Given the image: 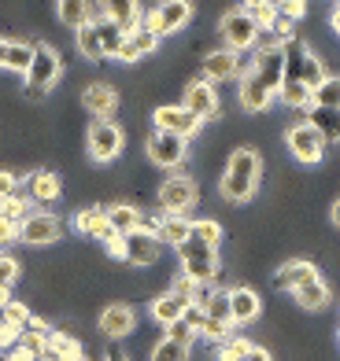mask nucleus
I'll use <instances>...</instances> for the list:
<instances>
[{"mask_svg": "<svg viewBox=\"0 0 340 361\" xmlns=\"http://www.w3.org/2000/svg\"><path fill=\"white\" fill-rule=\"evenodd\" d=\"M259 173H263V162H259V152L252 147H237L225 162V173H222V195L230 203H248L255 188H259Z\"/></svg>", "mask_w": 340, "mask_h": 361, "instance_id": "f257e3e1", "label": "nucleus"}, {"mask_svg": "<svg viewBox=\"0 0 340 361\" xmlns=\"http://www.w3.org/2000/svg\"><path fill=\"white\" fill-rule=\"evenodd\" d=\"M285 48V81H300V85H307V89H322V81H326L329 74H326V67H322V59L307 48L303 41H288V44H281Z\"/></svg>", "mask_w": 340, "mask_h": 361, "instance_id": "f03ea898", "label": "nucleus"}, {"mask_svg": "<svg viewBox=\"0 0 340 361\" xmlns=\"http://www.w3.org/2000/svg\"><path fill=\"white\" fill-rule=\"evenodd\" d=\"M177 258H182V273L189 276L192 284H207V281H215V273H218V251H211L207 243L200 240H189L177 247Z\"/></svg>", "mask_w": 340, "mask_h": 361, "instance_id": "7ed1b4c3", "label": "nucleus"}, {"mask_svg": "<svg viewBox=\"0 0 340 361\" xmlns=\"http://www.w3.org/2000/svg\"><path fill=\"white\" fill-rule=\"evenodd\" d=\"M159 207L170 218H185L192 207H197V180L185 173H174L159 185Z\"/></svg>", "mask_w": 340, "mask_h": 361, "instance_id": "20e7f679", "label": "nucleus"}, {"mask_svg": "<svg viewBox=\"0 0 340 361\" xmlns=\"http://www.w3.org/2000/svg\"><path fill=\"white\" fill-rule=\"evenodd\" d=\"M63 74V59L56 48H48V44H34V63H30V71H26V85L23 89H34V92H45L59 81Z\"/></svg>", "mask_w": 340, "mask_h": 361, "instance_id": "39448f33", "label": "nucleus"}, {"mask_svg": "<svg viewBox=\"0 0 340 361\" xmlns=\"http://www.w3.org/2000/svg\"><path fill=\"white\" fill-rule=\"evenodd\" d=\"M218 34H222L225 44H230V52H245V48H252L259 41V26H255V19L245 8H233V11L222 15Z\"/></svg>", "mask_w": 340, "mask_h": 361, "instance_id": "423d86ee", "label": "nucleus"}, {"mask_svg": "<svg viewBox=\"0 0 340 361\" xmlns=\"http://www.w3.org/2000/svg\"><path fill=\"white\" fill-rule=\"evenodd\" d=\"M192 19V4H185V0H167V4L152 8L148 15H144V30H152L156 37H167L174 34V30H182L185 23Z\"/></svg>", "mask_w": 340, "mask_h": 361, "instance_id": "0eeeda50", "label": "nucleus"}, {"mask_svg": "<svg viewBox=\"0 0 340 361\" xmlns=\"http://www.w3.org/2000/svg\"><path fill=\"white\" fill-rule=\"evenodd\" d=\"M122 144H126L122 126H115V122H93V126H89L86 147H89V159H93V162H111V159H119Z\"/></svg>", "mask_w": 340, "mask_h": 361, "instance_id": "6e6552de", "label": "nucleus"}, {"mask_svg": "<svg viewBox=\"0 0 340 361\" xmlns=\"http://www.w3.org/2000/svg\"><path fill=\"white\" fill-rule=\"evenodd\" d=\"M263 85L278 96V89H281V81H285V48L281 44H263L255 52V59H252V67H248Z\"/></svg>", "mask_w": 340, "mask_h": 361, "instance_id": "1a4fd4ad", "label": "nucleus"}, {"mask_svg": "<svg viewBox=\"0 0 340 361\" xmlns=\"http://www.w3.org/2000/svg\"><path fill=\"white\" fill-rule=\"evenodd\" d=\"M152 122H156L159 133H174V137H182V140L197 137V133H200V126H204V122L197 118V114H189L182 104L156 107V111H152Z\"/></svg>", "mask_w": 340, "mask_h": 361, "instance_id": "9d476101", "label": "nucleus"}, {"mask_svg": "<svg viewBox=\"0 0 340 361\" xmlns=\"http://www.w3.org/2000/svg\"><path fill=\"white\" fill-rule=\"evenodd\" d=\"M63 236V225L56 214H48V210H34L23 225H19V240L30 243V247H45V243H56Z\"/></svg>", "mask_w": 340, "mask_h": 361, "instance_id": "9b49d317", "label": "nucleus"}, {"mask_svg": "<svg viewBox=\"0 0 340 361\" xmlns=\"http://www.w3.org/2000/svg\"><path fill=\"white\" fill-rule=\"evenodd\" d=\"M285 144H288V152L296 155V162H307V166H315V162H322V155H326V140H322L307 122H300V126L288 129Z\"/></svg>", "mask_w": 340, "mask_h": 361, "instance_id": "f8f14e48", "label": "nucleus"}, {"mask_svg": "<svg viewBox=\"0 0 340 361\" xmlns=\"http://www.w3.org/2000/svg\"><path fill=\"white\" fill-rule=\"evenodd\" d=\"M185 147H189V140H182V137H174V133H156L148 137V144H144V152H148V159L156 162V166H163V170H170V166H177V162L185 159Z\"/></svg>", "mask_w": 340, "mask_h": 361, "instance_id": "ddd939ff", "label": "nucleus"}, {"mask_svg": "<svg viewBox=\"0 0 340 361\" xmlns=\"http://www.w3.org/2000/svg\"><path fill=\"white\" fill-rule=\"evenodd\" d=\"M189 114H197L200 122H207V118H218V92H215V85L211 81H192V85L185 89V104H182Z\"/></svg>", "mask_w": 340, "mask_h": 361, "instance_id": "4468645a", "label": "nucleus"}, {"mask_svg": "<svg viewBox=\"0 0 340 361\" xmlns=\"http://www.w3.org/2000/svg\"><path fill=\"white\" fill-rule=\"evenodd\" d=\"M311 281H322V276L315 269V262H303V258L285 262V266L274 273V288H278V291H296V288L311 284Z\"/></svg>", "mask_w": 340, "mask_h": 361, "instance_id": "2eb2a0df", "label": "nucleus"}, {"mask_svg": "<svg viewBox=\"0 0 340 361\" xmlns=\"http://www.w3.org/2000/svg\"><path fill=\"white\" fill-rule=\"evenodd\" d=\"M134 324H137V314H134V306H126V302H111L100 314V332L107 339H126L134 332Z\"/></svg>", "mask_w": 340, "mask_h": 361, "instance_id": "dca6fc26", "label": "nucleus"}, {"mask_svg": "<svg viewBox=\"0 0 340 361\" xmlns=\"http://www.w3.org/2000/svg\"><path fill=\"white\" fill-rule=\"evenodd\" d=\"M122 240H126V262L129 266H152L159 258V236L144 233V228H137V233H129Z\"/></svg>", "mask_w": 340, "mask_h": 361, "instance_id": "f3484780", "label": "nucleus"}, {"mask_svg": "<svg viewBox=\"0 0 340 361\" xmlns=\"http://www.w3.org/2000/svg\"><path fill=\"white\" fill-rule=\"evenodd\" d=\"M82 104L96 122H111V114H115V107H119V92L111 85H89L82 92Z\"/></svg>", "mask_w": 340, "mask_h": 361, "instance_id": "a211bd4d", "label": "nucleus"}, {"mask_svg": "<svg viewBox=\"0 0 340 361\" xmlns=\"http://www.w3.org/2000/svg\"><path fill=\"white\" fill-rule=\"evenodd\" d=\"M240 74V52H230V48H222V52H211L204 59V81H230Z\"/></svg>", "mask_w": 340, "mask_h": 361, "instance_id": "6ab92c4d", "label": "nucleus"}, {"mask_svg": "<svg viewBox=\"0 0 340 361\" xmlns=\"http://www.w3.org/2000/svg\"><path fill=\"white\" fill-rule=\"evenodd\" d=\"M237 92H240V104H245V111H252V114H259V111H266L270 107V100H274V92L259 81L252 71H245L240 74V85H237Z\"/></svg>", "mask_w": 340, "mask_h": 361, "instance_id": "aec40b11", "label": "nucleus"}, {"mask_svg": "<svg viewBox=\"0 0 340 361\" xmlns=\"http://www.w3.org/2000/svg\"><path fill=\"white\" fill-rule=\"evenodd\" d=\"M74 228L82 236H93V240H111L115 236V228H111V221H107V210H100V207H89V210H78V218H74Z\"/></svg>", "mask_w": 340, "mask_h": 361, "instance_id": "412c9836", "label": "nucleus"}, {"mask_svg": "<svg viewBox=\"0 0 340 361\" xmlns=\"http://www.w3.org/2000/svg\"><path fill=\"white\" fill-rule=\"evenodd\" d=\"M30 63H34V48L23 44V41H4V37H0V71L26 74Z\"/></svg>", "mask_w": 340, "mask_h": 361, "instance_id": "4be33fe9", "label": "nucleus"}, {"mask_svg": "<svg viewBox=\"0 0 340 361\" xmlns=\"http://www.w3.org/2000/svg\"><path fill=\"white\" fill-rule=\"evenodd\" d=\"M82 357V343L67 332H52L45 339V350H41V361H78Z\"/></svg>", "mask_w": 340, "mask_h": 361, "instance_id": "5701e85b", "label": "nucleus"}, {"mask_svg": "<svg viewBox=\"0 0 340 361\" xmlns=\"http://www.w3.org/2000/svg\"><path fill=\"white\" fill-rule=\"evenodd\" d=\"M159 48V37L152 34V30H144V26H137L134 34H126V44H122V52H119V59L122 63H137L141 56H148V52H156Z\"/></svg>", "mask_w": 340, "mask_h": 361, "instance_id": "b1692460", "label": "nucleus"}, {"mask_svg": "<svg viewBox=\"0 0 340 361\" xmlns=\"http://www.w3.org/2000/svg\"><path fill=\"white\" fill-rule=\"evenodd\" d=\"M307 126L326 140V144H336L340 140V111H329V107H311L307 111Z\"/></svg>", "mask_w": 340, "mask_h": 361, "instance_id": "393cba45", "label": "nucleus"}, {"mask_svg": "<svg viewBox=\"0 0 340 361\" xmlns=\"http://www.w3.org/2000/svg\"><path fill=\"white\" fill-rule=\"evenodd\" d=\"M230 310H233V324H248V321L259 317L263 302H259V295L252 288H233L230 291Z\"/></svg>", "mask_w": 340, "mask_h": 361, "instance_id": "a878e982", "label": "nucleus"}, {"mask_svg": "<svg viewBox=\"0 0 340 361\" xmlns=\"http://www.w3.org/2000/svg\"><path fill=\"white\" fill-rule=\"evenodd\" d=\"M26 195H30V200H37V203H52V200H59V177H56L52 170L30 173V177H26Z\"/></svg>", "mask_w": 340, "mask_h": 361, "instance_id": "bb28decb", "label": "nucleus"}, {"mask_svg": "<svg viewBox=\"0 0 340 361\" xmlns=\"http://www.w3.org/2000/svg\"><path fill=\"white\" fill-rule=\"evenodd\" d=\"M107 19L115 23L122 34H134L144 23V15H141V4H134V0H115V4H107Z\"/></svg>", "mask_w": 340, "mask_h": 361, "instance_id": "cd10ccee", "label": "nucleus"}, {"mask_svg": "<svg viewBox=\"0 0 340 361\" xmlns=\"http://www.w3.org/2000/svg\"><path fill=\"white\" fill-rule=\"evenodd\" d=\"M107 221H111V228H115L119 236H129V233L141 228L144 214L137 207H129V203H115V207H107Z\"/></svg>", "mask_w": 340, "mask_h": 361, "instance_id": "c85d7f7f", "label": "nucleus"}, {"mask_svg": "<svg viewBox=\"0 0 340 361\" xmlns=\"http://www.w3.org/2000/svg\"><path fill=\"white\" fill-rule=\"evenodd\" d=\"M197 306H204V314L211 317V321H218V324H230L233 328V310H230V291H200V302Z\"/></svg>", "mask_w": 340, "mask_h": 361, "instance_id": "c756f323", "label": "nucleus"}, {"mask_svg": "<svg viewBox=\"0 0 340 361\" xmlns=\"http://www.w3.org/2000/svg\"><path fill=\"white\" fill-rule=\"evenodd\" d=\"M159 240L170 243V247H182V243L192 240V221H189V218H170V214H163V218H159Z\"/></svg>", "mask_w": 340, "mask_h": 361, "instance_id": "7c9ffc66", "label": "nucleus"}, {"mask_svg": "<svg viewBox=\"0 0 340 361\" xmlns=\"http://www.w3.org/2000/svg\"><path fill=\"white\" fill-rule=\"evenodd\" d=\"M185 310H189V306H185L182 299H174V295L167 291V295H159V299L152 302V317L163 324V328H170L174 321H182V317H185Z\"/></svg>", "mask_w": 340, "mask_h": 361, "instance_id": "2f4dec72", "label": "nucleus"}, {"mask_svg": "<svg viewBox=\"0 0 340 361\" xmlns=\"http://www.w3.org/2000/svg\"><path fill=\"white\" fill-rule=\"evenodd\" d=\"M96 26V34H100V48H104V59H119L122 52V44H126V34L111 23V19H100V23H93Z\"/></svg>", "mask_w": 340, "mask_h": 361, "instance_id": "473e14b6", "label": "nucleus"}, {"mask_svg": "<svg viewBox=\"0 0 340 361\" xmlns=\"http://www.w3.org/2000/svg\"><path fill=\"white\" fill-rule=\"evenodd\" d=\"M278 96H281V104L300 107V111H311V107H315V92L307 89V85H300V81H281Z\"/></svg>", "mask_w": 340, "mask_h": 361, "instance_id": "72a5a7b5", "label": "nucleus"}, {"mask_svg": "<svg viewBox=\"0 0 340 361\" xmlns=\"http://www.w3.org/2000/svg\"><path fill=\"white\" fill-rule=\"evenodd\" d=\"M56 15H59V23L74 26V34H78L82 26H89V4H82V0H59Z\"/></svg>", "mask_w": 340, "mask_h": 361, "instance_id": "f704fd0d", "label": "nucleus"}, {"mask_svg": "<svg viewBox=\"0 0 340 361\" xmlns=\"http://www.w3.org/2000/svg\"><path fill=\"white\" fill-rule=\"evenodd\" d=\"M293 295H296V302H300L303 310H322V306L329 302V288H326V281H311V284L296 288Z\"/></svg>", "mask_w": 340, "mask_h": 361, "instance_id": "c9c22d12", "label": "nucleus"}, {"mask_svg": "<svg viewBox=\"0 0 340 361\" xmlns=\"http://www.w3.org/2000/svg\"><path fill=\"white\" fill-rule=\"evenodd\" d=\"M192 240H200V243H207L211 251H218V243H222V225H218L215 218L192 221Z\"/></svg>", "mask_w": 340, "mask_h": 361, "instance_id": "e433bc0d", "label": "nucleus"}, {"mask_svg": "<svg viewBox=\"0 0 340 361\" xmlns=\"http://www.w3.org/2000/svg\"><path fill=\"white\" fill-rule=\"evenodd\" d=\"M34 210H30V195L26 192H19V195H11L8 203H0V218H8V221H15V225H23Z\"/></svg>", "mask_w": 340, "mask_h": 361, "instance_id": "4c0bfd02", "label": "nucleus"}, {"mask_svg": "<svg viewBox=\"0 0 340 361\" xmlns=\"http://www.w3.org/2000/svg\"><path fill=\"white\" fill-rule=\"evenodd\" d=\"M315 107L340 111V74L336 78H326V81H322V89H315Z\"/></svg>", "mask_w": 340, "mask_h": 361, "instance_id": "58836bf2", "label": "nucleus"}, {"mask_svg": "<svg viewBox=\"0 0 340 361\" xmlns=\"http://www.w3.org/2000/svg\"><path fill=\"white\" fill-rule=\"evenodd\" d=\"M78 48H82L86 59H104V48H100V34H96V26H82L78 30Z\"/></svg>", "mask_w": 340, "mask_h": 361, "instance_id": "ea45409f", "label": "nucleus"}, {"mask_svg": "<svg viewBox=\"0 0 340 361\" xmlns=\"http://www.w3.org/2000/svg\"><path fill=\"white\" fill-rule=\"evenodd\" d=\"M245 11L252 15V19H255V26L259 30H270L274 26V19H278V4H266V0H252V4H245Z\"/></svg>", "mask_w": 340, "mask_h": 361, "instance_id": "a19ab883", "label": "nucleus"}, {"mask_svg": "<svg viewBox=\"0 0 340 361\" xmlns=\"http://www.w3.org/2000/svg\"><path fill=\"white\" fill-rule=\"evenodd\" d=\"M152 361H189V347H182L174 339H159L152 350Z\"/></svg>", "mask_w": 340, "mask_h": 361, "instance_id": "79ce46f5", "label": "nucleus"}, {"mask_svg": "<svg viewBox=\"0 0 340 361\" xmlns=\"http://www.w3.org/2000/svg\"><path fill=\"white\" fill-rule=\"evenodd\" d=\"M170 295H174V299H182L185 306H192V302H200V284H192L189 276L182 273V276H174V288H170Z\"/></svg>", "mask_w": 340, "mask_h": 361, "instance_id": "37998d69", "label": "nucleus"}, {"mask_svg": "<svg viewBox=\"0 0 340 361\" xmlns=\"http://www.w3.org/2000/svg\"><path fill=\"white\" fill-rule=\"evenodd\" d=\"M248 350H252L248 339H225L218 347V361H248Z\"/></svg>", "mask_w": 340, "mask_h": 361, "instance_id": "c03bdc74", "label": "nucleus"}, {"mask_svg": "<svg viewBox=\"0 0 340 361\" xmlns=\"http://www.w3.org/2000/svg\"><path fill=\"white\" fill-rule=\"evenodd\" d=\"M0 317H4V321H8L11 328H15V332H23V328L30 324V317H34V314H30V310H26L23 302H15V299H11V306H8V310H4V314H0Z\"/></svg>", "mask_w": 340, "mask_h": 361, "instance_id": "a18cd8bd", "label": "nucleus"}, {"mask_svg": "<svg viewBox=\"0 0 340 361\" xmlns=\"http://www.w3.org/2000/svg\"><path fill=\"white\" fill-rule=\"evenodd\" d=\"M167 339H174V343H182V347H192V339H197V332L185 324V317L182 321H174L170 328H167Z\"/></svg>", "mask_w": 340, "mask_h": 361, "instance_id": "49530a36", "label": "nucleus"}, {"mask_svg": "<svg viewBox=\"0 0 340 361\" xmlns=\"http://www.w3.org/2000/svg\"><path fill=\"white\" fill-rule=\"evenodd\" d=\"M200 336L204 339H215V343H225V339H230V324H218V321L207 317V324L200 328Z\"/></svg>", "mask_w": 340, "mask_h": 361, "instance_id": "de8ad7c7", "label": "nucleus"}, {"mask_svg": "<svg viewBox=\"0 0 340 361\" xmlns=\"http://www.w3.org/2000/svg\"><path fill=\"white\" fill-rule=\"evenodd\" d=\"M11 195H19V177L8 173V170H0V203H8Z\"/></svg>", "mask_w": 340, "mask_h": 361, "instance_id": "09e8293b", "label": "nucleus"}, {"mask_svg": "<svg viewBox=\"0 0 340 361\" xmlns=\"http://www.w3.org/2000/svg\"><path fill=\"white\" fill-rule=\"evenodd\" d=\"M15 276H19V262L8 258V255H0V284L11 288V284H15Z\"/></svg>", "mask_w": 340, "mask_h": 361, "instance_id": "8fccbe9b", "label": "nucleus"}, {"mask_svg": "<svg viewBox=\"0 0 340 361\" xmlns=\"http://www.w3.org/2000/svg\"><path fill=\"white\" fill-rule=\"evenodd\" d=\"M185 324L192 328V332H197L200 336V328L207 324V314H204V306H197V302H192L189 310H185Z\"/></svg>", "mask_w": 340, "mask_h": 361, "instance_id": "3c124183", "label": "nucleus"}, {"mask_svg": "<svg viewBox=\"0 0 340 361\" xmlns=\"http://www.w3.org/2000/svg\"><path fill=\"white\" fill-rule=\"evenodd\" d=\"M303 11H307V4H300V0H288V4H278V15H285L288 23H300V19H303Z\"/></svg>", "mask_w": 340, "mask_h": 361, "instance_id": "603ef678", "label": "nucleus"}, {"mask_svg": "<svg viewBox=\"0 0 340 361\" xmlns=\"http://www.w3.org/2000/svg\"><path fill=\"white\" fill-rule=\"evenodd\" d=\"M15 240H19V225L0 218V247H8V243H15Z\"/></svg>", "mask_w": 340, "mask_h": 361, "instance_id": "864d4df0", "label": "nucleus"}, {"mask_svg": "<svg viewBox=\"0 0 340 361\" xmlns=\"http://www.w3.org/2000/svg\"><path fill=\"white\" fill-rule=\"evenodd\" d=\"M104 247H107V255L111 258H119V262H126V240L115 233V236H111V240H104Z\"/></svg>", "mask_w": 340, "mask_h": 361, "instance_id": "5fc2aeb1", "label": "nucleus"}, {"mask_svg": "<svg viewBox=\"0 0 340 361\" xmlns=\"http://www.w3.org/2000/svg\"><path fill=\"white\" fill-rule=\"evenodd\" d=\"M15 339H19V332H15V328H11L4 317H0V347H8V350H11V347H15Z\"/></svg>", "mask_w": 340, "mask_h": 361, "instance_id": "6e6d98bb", "label": "nucleus"}, {"mask_svg": "<svg viewBox=\"0 0 340 361\" xmlns=\"http://www.w3.org/2000/svg\"><path fill=\"white\" fill-rule=\"evenodd\" d=\"M4 361H41V357H37L34 350H26L23 343H19V347H11V350H8V357H4Z\"/></svg>", "mask_w": 340, "mask_h": 361, "instance_id": "4d7b16f0", "label": "nucleus"}, {"mask_svg": "<svg viewBox=\"0 0 340 361\" xmlns=\"http://www.w3.org/2000/svg\"><path fill=\"white\" fill-rule=\"evenodd\" d=\"M8 306H11V288H4V284H0V314H4Z\"/></svg>", "mask_w": 340, "mask_h": 361, "instance_id": "13d9d810", "label": "nucleus"}, {"mask_svg": "<svg viewBox=\"0 0 340 361\" xmlns=\"http://www.w3.org/2000/svg\"><path fill=\"white\" fill-rule=\"evenodd\" d=\"M104 361H129V357H126V354H122V350H119V347H111V350H107V357H104Z\"/></svg>", "mask_w": 340, "mask_h": 361, "instance_id": "bf43d9fd", "label": "nucleus"}, {"mask_svg": "<svg viewBox=\"0 0 340 361\" xmlns=\"http://www.w3.org/2000/svg\"><path fill=\"white\" fill-rule=\"evenodd\" d=\"M329 218H333V225H336V228H340V200H336V203H333V207H329Z\"/></svg>", "mask_w": 340, "mask_h": 361, "instance_id": "052dcab7", "label": "nucleus"}, {"mask_svg": "<svg viewBox=\"0 0 340 361\" xmlns=\"http://www.w3.org/2000/svg\"><path fill=\"white\" fill-rule=\"evenodd\" d=\"M336 26H340V4L333 8V30H336Z\"/></svg>", "mask_w": 340, "mask_h": 361, "instance_id": "680f3d73", "label": "nucleus"}, {"mask_svg": "<svg viewBox=\"0 0 340 361\" xmlns=\"http://www.w3.org/2000/svg\"><path fill=\"white\" fill-rule=\"evenodd\" d=\"M336 343H340V328H336Z\"/></svg>", "mask_w": 340, "mask_h": 361, "instance_id": "e2e57ef3", "label": "nucleus"}, {"mask_svg": "<svg viewBox=\"0 0 340 361\" xmlns=\"http://www.w3.org/2000/svg\"><path fill=\"white\" fill-rule=\"evenodd\" d=\"M78 361H89V357H78Z\"/></svg>", "mask_w": 340, "mask_h": 361, "instance_id": "0e129e2a", "label": "nucleus"}, {"mask_svg": "<svg viewBox=\"0 0 340 361\" xmlns=\"http://www.w3.org/2000/svg\"><path fill=\"white\" fill-rule=\"evenodd\" d=\"M336 34H340V26H336Z\"/></svg>", "mask_w": 340, "mask_h": 361, "instance_id": "69168bd1", "label": "nucleus"}]
</instances>
